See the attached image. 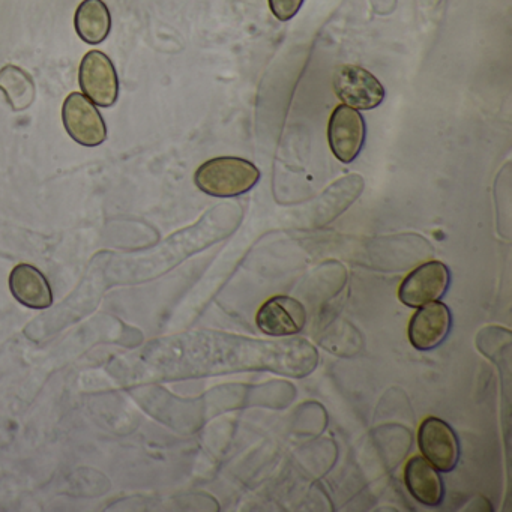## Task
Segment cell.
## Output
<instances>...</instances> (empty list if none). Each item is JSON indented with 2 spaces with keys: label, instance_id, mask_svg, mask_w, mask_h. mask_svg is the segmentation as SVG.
<instances>
[{
  "label": "cell",
  "instance_id": "11",
  "mask_svg": "<svg viewBox=\"0 0 512 512\" xmlns=\"http://www.w3.org/2000/svg\"><path fill=\"white\" fill-rule=\"evenodd\" d=\"M10 289L14 298L32 310H46L53 304V292L43 272L28 263L11 271Z\"/></svg>",
  "mask_w": 512,
  "mask_h": 512
},
{
  "label": "cell",
  "instance_id": "6",
  "mask_svg": "<svg viewBox=\"0 0 512 512\" xmlns=\"http://www.w3.org/2000/svg\"><path fill=\"white\" fill-rule=\"evenodd\" d=\"M419 448L424 457L440 472H451L460 458L457 434L445 421L427 418L419 427Z\"/></svg>",
  "mask_w": 512,
  "mask_h": 512
},
{
  "label": "cell",
  "instance_id": "7",
  "mask_svg": "<svg viewBox=\"0 0 512 512\" xmlns=\"http://www.w3.org/2000/svg\"><path fill=\"white\" fill-rule=\"evenodd\" d=\"M329 145L341 163L356 160L365 140V122L361 113L349 106H338L329 119Z\"/></svg>",
  "mask_w": 512,
  "mask_h": 512
},
{
  "label": "cell",
  "instance_id": "10",
  "mask_svg": "<svg viewBox=\"0 0 512 512\" xmlns=\"http://www.w3.org/2000/svg\"><path fill=\"white\" fill-rule=\"evenodd\" d=\"M451 311L442 302L422 305L409 323V340L418 350H431L448 337L451 329Z\"/></svg>",
  "mask_w": 512,
  "mask_h": 512
},
{
  "label": "cell",
  "instance_id": "12",
  "mask_svg": "<svg viewBox=\"0 0 512 512\" xmlns=\"http://www.w3.org/2000/svg\"><path fill=\"white\" fill-rule=\"evenodd\" d=\"M404 482L409 493L422 505L439 506L443 502L442 478L427 458H410L404 470Z\"/></svg>",
  "mask_w": 512,
  "mask_h": 512
},
{
  "label": "cell",
  "instance_id": "13",
  "mask_svg": "<svg viewBox=\"0 0 512 512\" xmlns=\"http://www.w3.org/2000/svg\"><path fill=\"white\" fill-rule=\"evenodd\" d=\"M74 26L86 44L103 43L112 29V16L103 0H83L76 11Z\"/></svg>",
  "mask_w": 512,
  "mask_h": 512
},
{
  "label": "cell",
  "instance_id": "9",
  "mask_svg": "<svg viewBox=\"0 0 512 512\" xmlns=\"http://www.w3.org/2000/svg\"><path fill=\"white\" fill-rule=\"evenodd\" d=\"M257 326L271 337L299 334L307 323V310L301 302L289 296H274L260 307Z\"/></svg>",
  "mask_w": 512,
  "mask_h": 512
},
{
  "label": "cell",
  "instance_id": "1",
  "mask_svg": "<svg viewBox=\"0 0 512 512\" xmlns=\"http://www.w3.org/2000/svg\"><path fill=\"white\" fill-rule=\"evenodd\" d=\"M259 179V169L253 163L236 157L206 161L194 176L197 188L214 197L241 196L248 193Z\"/></svg>",
  "mask_w": 512,
  "mask_h": 512
},
{
  "label": "cell",
  "instance_id": "8",
  "mask_svg": "<svg viewBox=\"0 0 512 512\" xmlns=\"http://www.w3.org/2000/svg\"><path fill=\"white\" fill-rule=\"evenodd\" d=\"M364 190V179L349 175L323 191L308 208V227L319 229L343 214Z\"/></svg>",
  "mask_w": 512,
  "mask_h": 512
},
{
  "label": "cell",
  "instance_id": "2",
  "mask_svg": "<svg viewBox=\"0 0 512 512\" xmlns=\"http://www.w3.org/2000/svg\"><path fill=\"white\" fill-rule=\"evenodd\" d=\"M65 130L74 142L95 148L106 142L107 128L97 107L83 94L68 95L62 107Z\"/></svg>",
  "mask_w": 512,
  "mask_h": 512
},
{
  "label": "cell",
  "instance_id": "3",
  "mask_svg": "<svg viewBox=\"0 0 512 512\" xmlns=\"http://www.w3.org/2000/svg\"><path fill=\"white\" fill-rule=\"evenodd\" d=\"M334 89L337 97L355 110H371L385 100L382 83L356 65H343L334 73Z\"/></svg>",
  "mask_w": 512,
  "mask_h": 512
},
{
  "label": "cell",
  "instance_id": "4",
  "mask_svg": "<svg viewBox=\"0 0 512 512\" xmlns=\"http://www.w3.org/2000/svg\"><path fill=\"white\" fill-rule=\"evenodd\" d=\"M79 82L83 94L97 106L112 107L118 100V74L109 56L103 52L92 50L83 58Z\"/></svg>",
  "mask_w": 512,
  "mask_h": 512
},
{
  "label": "cell",
  "instance_id": "14",
  "mask_svg": "<svg viewBox=\"0 0 512 512\" xmlns=\"http://www.w3.org/2000/svg\"><path fill=\"white\" fill-rule=\"evenodd\" d=\"M0 91L4 92L14 112H25L37 97L34 80L16 65L0 70Z\"/></svg>",
  "mask_w": 512,
  "mask_h": 512
},
{
  "label": "cell",
  "instance_id": "15",
  "mask_svg": "<svg viewBox=\"0 0 512 512\" xmlns=\"http://www.w3.org/2000/svg\"><path fill=\"white\" fill-rule=\"evenodd\" d=\"M304 0H269L272 14L277 17L280 22H287L293 19L301 10Z\"/></svg>",
  "mask_w": 512,
  "mask_h": 512
},
{
  "label": "cell",
  "instance_id": "5",
  "mask_svg": "<svg viewBox=\"0 0 512 512\" xmlns=\"http://www.w3.org/2000/svg\"><path fill=\"white\" fill-rule=\"evenodd\" d=\"M451 281L449 269L442 262H428L407 275L398 296L407 307L418 308L443 298Z\"/></svg>",
  "mask_w": 512,
  "mask_h": 512
}]
</instances>
